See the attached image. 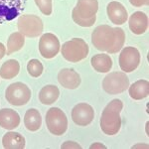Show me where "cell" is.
<instances>
[{"instance_id": "cell-1", "label": "cell", "mask_w": 149, "mask_h": 149, "mask_svg": "<svg viewBox=\"0 0 149 149\" xmlns=\"http://www.w3.org/2000/svg\"><path fill=\"white\" fill-rule=\"evenodd\" d=\"M92 42L98 51L115 54L123 47L125 33L119 27L112 28L109 25H100L93 31Z\"/></svg>"}, {"instance_id": "cell-2", "label": "cell", "mask_w": 149, "mask_h": 149, "mask_svg": "<svg viewBox=\"0 0 149 149\" xmlns=\"http://www.w3.org/2000/svg\"><path fill=\"white\" fill-rule=\"evenodd\" d=\"M123 103L120 100H112L103 109L100 116V128L107 135H115L120 130L121 118L120 111Z\"/></svg>"}, {"instance_id": "cell-3", "label": "cell", "mask_w": 149, "mask_h": 149, "mask_svg": "<svg viewBox=\"0 0 149 149\" xmlns=\"http://www.w3.org/2000/svg\"><path fill=\"white\" fill-rule=\"evenodd\" d=\"M97 0H78L77 6L72 12V17L74 23L81 27H92L97 20Z\"/></svg>"}, {"instance_id": "cell-4", "label": "cell", "mask_w": 149, "mask_h": 149, "mask_svg": "<svg viewBox=\"0 0 149 149\" xmlns=\"http://www.w3.org/2000/svg\"><path fill=\"white\" fill-rule=\"evenodd\" d=\"M90 49L85 40L81 38H74V39L67 41L61 48V53L64 59L72 63H78L86 59L88 55Z\"/></svg>"}, {"instance_id": "cell-5", "label": "cell", "mask_w": 149, "mask_h": 149, "mask_svg": "<svg viewBox=\"0 0 149 149\" xmlns=\"http://www.w3.org/2000/svg\"><path fill=\"white\" fill-rule=\"evenodd\" d=\"M17 27L19 32L24 36L29 38H36L42 34L44 26L40 17L30 14H24L19 16Z\"/></svg>"}, {"instance_id": "cell-6", "label": "cell", "mask_w": 149, "mask_h": 149, "mask_svg": "<svg viewBox=\"0 0 149 149\" xmlns=\"http://www.w3.org/2000/svg\"><path fill=\"white\" fill-rule=\"evenodd\" d=\"M46 125L49 131L56 136L63 135L68 129L66 113L58 107H52L46 113Z\"/></svg>"}, {"instance_id": "cell-7", "label": "cell", "mask_w": 149, "mask_h": 149, "mask_svg": "<svg viewBox=\"0 0 149 149\" xmlns=\"http://www.w3.org/2000/svg\"><path fill=\"white\" fill-rule=\"evenodd\" d=\"M129 79L124 72H113L103 79L102 88L109 95H118L128 88Z\"/></svg>"}, {"instance_id": "cell-8", "label": "cell", "mask_w": 149, "mask_h": 149, "mask_svg": "<svg viewBox=\"0 0 149 149\" xmlns=\"http://www.w3.org/2000/svg\"><path fill=\"white\" fill-rule=\"evenodd\" d=\"M5 98L10 104L15 107H22L27 104L31 98V90L25 84H11L5 91Z\"/></svg>"}, {"instance_id": "cell-9", "label": "cell", "mask_w": 149, "mask_h": 149, "mask_svg": "<svg viewBox=\"0 0 149 149\" xmlns=\"http://www.w3.org/2000/svg\"><path fill=\"white\" fill-rule=\"evenodd\" d=\"M27 0H0V24L14 20L25 9Z\"/></svg>"}, {"instance_id": "cell-10", "label": "cell", "mask_w": 149, "mask_h": 149, "mask_svg": "<svg viewBox=\"0 0 149 149\" xmlns=\"http://www.w3.org/2000/svg\"><path fill=\"white\" fill-rule=\"evenodd\" d=\"M118 63L124 73H131L140 64V53L135 47L123 48L119 55Z\"/></svg>"}, {"instance_id": "cell-11", "label": "cell", "mask_w": 149, "mask_h": 149, "mask_svg": "<svg viewBox=\"0 0 149 149\" xmlns=\"http://www.w3.org/2000/svg\"><path fill=\"white\" fill-rule=\"evenodd\" d=\"M60 41L56 35L45 33L41 36L39 41V51L41 56L45 59H53L60 52Z\"/></svg>"}, {"instance_id": "cell-12", "label": "cell", "mask_w": 149, "mask_h": 149, "mask_svg": "<svg viewBox=\"0 0 149 149\" xmlns=\"http://www.w3.org/2000/svg\"><path fill=\"white\" fill-rule=\"evenodd\" d=\"M72 119L77 125L86 126L95 118V111L90 104L85 102L78 103L72 110Z\"/></svg>"}, {"instance_id": "cell-13", "label": "cell", "mask_w": 149, "mask_h": 149, "mask_svg": "<svg viewBox=\"0 0 149 149\" xmlns=\"http://www.w3.org/2000/svg\"><path fill=\"white\" fill-rule=\"evenodd\" d=\"M107 12L109 19L115 25H122L127 21L128 14L125 7L117 1H111L107 4Z\"/></svg>"}, {"instance_id": "cell-14", "label": "cell", "mask_w": 149, "mask_h": 149, "mask_svg": "<svg viewBox=\"0 0 149 149\" xmlns=\"http://www.w3.org/2000/svg\"><path fill=\"white\" fill-rule=\"evenodd\" d=\"M58 81L60 85L68 90L79 88L81 83L80 74L73 69H63L58 74Z\"/></svg>"}, {"instance_id": "cell-15", "label": "cell", "mask_w": 149, "mask_h": 149, "mask_svg": "<svg viewBox=\"0 0 149 149\" xmlns=\"http://www.w3.org/2000/svg\"><path fill=\"white\" fill-rule=\"evenodd\" d=\"M129 29L135 35H142L148 29V17L145 13L136 11L129 17Z\"/></svg>"}, {"instance_id": "cell-16", "label": "cell", "mask_w": 149, "mask_h": 149, "mask_svg": "<svg viewBox=\"0 0 149 149\" xmlns=\"http://www.w3.org/2000/svg\"><path fill=\"white\" fill-rule=\"evenodd\" d=\"M20 124V116L18 112L11 109H0V127L7 130H12Z\"/></svg>"}, {"instance_id": "cell-17", "label": "cell", "mask_w": 149, "mask_h": 149, "mask_svg": "<svg viewBox=\"0 0 149 149\" xmlns=\"http://www.w3.org/2000/svg\"><path fill=\"white\" fill-rule=\"evenodd\" d=\"M3 147L6 149H22L25 147V138L18 132L10 131L4 134L2 138Z\"/></svg>"}, {"instance_id": "cell-18", "label": "cell", "mask_w": 149, "mask_h": 149, "mask_svg": "<svg viewBox=\"0 0 149 149\" xmlns=\"http://www.w3.org/2000/svg\"><path fill=\"white\" fill-rule=\"evenodd\" d=\"M128 93L131 98L140 100L148 97L149 83L146 80H139L128 86Z\"/></svg>"}, {"instance_id": "cell-19", "label": "cell", "mask_w": 149, "mask_h": 149, "mask_svg": "<svg viewBox=\"0 0 149 149\" xmlns=\"http://www.w3.org/2000/svg\"><path fill=\"white\" fill-rule=\"evenodd\" d=\"M93 68L98 73H107L112 68V60L107 54L95 55L91 60Z\"/></svg>"}, {"instance_id": "cell-20", "label": "cell", "mask_w": 149, "mask_h": 149, "mask_svg": "<svg viewBox=\"0 0 149 149\" xmlns=\"http://www.w3.org/2000/svg\"><path fill=\"white\" fill-rule=\"evenodd\" d=\"M24 124L29 131H37L42 125V117L39 110L36 109H30L25 112L24 115Z\"/></svg>"}, {"instance_id": "cell-21", "label": "cell", "mask_w": 149, "mask_h": 149, "mask_svg": "<svg viewBox=\"0 0 149 149\" xmlns=\"http://www.w3.org/2000/svg\"><path fill=\"white\" fill-rule=\"evenodd\" d=\"M60 91L56 86L48 85L42 88L39 93V100L45 105L53 104L59 98Z\"/></svg>"}, {"instance_id": "cell-22", "label": "cell", "mask_w": 149, "mask_h": 149, "mask_svg": "<svg viewBox=\"0 0 149 149\" xmlns=\"http://www.w3.org/2000/svg\"><path fill=\"white\" fill-rule=\"evenodd\" d=\"M20 72V65L14 59L8 60L0 68V77L4 80L14 79Z\"/></svg>"}, {"instance_id": "cell-23", "label": "cell", "mask_w": 149, "mask_h": 149, "mask_svg": "<svg viewBox=\"0 0 149 149\" xmlns=\"http://www.w3.org/2000/svg\"><path fill=\"white\" fill-rule=\"evenodd\" d=\"M25 44V38L24 35L20 32H14L9 36L7 40V50L6 54L11 55L15 52L20 51Z\"/></svg>"}, {"instance_id": "cell-24", "label": "cell", "mask_w": 149, "mask_h": 149, "mask_svg": "<svg viewBox=\"0 0 149 149\" xmlns=\"http://www.w3.org/2000/svg\"><path fill=\"white\" fill-rule=\"evenodd\" d=\"M27 71L28 74L33 78H38L42 74L44 71V67L42 63L37 59H32L28 62L27 64Z\"/></svg>"}, {"instance_id": "cell-25", "label": "cell", "mask_w": 149, "mask_h": 149, "mask_svg": "<svg viewBox=\"0 0 149 149\" xmlns=\"http://www.w3.org/2000/svg\"><path fill=\"white\" fill-rule=\"evenodd\" d=\"M35 3L44 15L52 14V0H35Z\"/></svg>"}, {"instance_id": "cell-26", "label": "cell", "mask_w": 149, "mask_h": 149, "mask_svg": "<svg viewBox=\"0 0 149 149\" xmlns=\"http://www.w3.org/2000/svg\"><path fill=\"white\" fill-rule=\"evenodd\" d=\"M61 148H78V149H81V146L80 145V144H78V143H76V142H74V141H67V142H65L62 144V146H61Z\"/></svg>"}, {"instance_id": "cell-27", "label": "cell", "mask_w": 149, "mask_h": 149, "mask_svg": "<svg viewBox=\"0 0 149 149\" xmlns=\"http://www.w3.org/2000/svg\"><path fill=\"white\" fill-rule=\"evenodd\" d=\"M131 5L135 6V7H141L143 5H147L149 0H129Z\"/></svg>"}, {"instance_id": "cell-28", "label": "cell", "mask_w": 149, "mask_h": 149, "mask_svg": "<svg viewBox=\"0 0 149 149\" xmlns=\"http://www.w3.org/2000/svg\"><path fill=\"white\" fill-rule=\"evenodd\" d=\"M5 54H6V48L2 43H0V60L5 56Z\"/></svg>"}, {"instance_id": "cell-29", "label": "cell", "mask_w": 149, "mask_h": 149, "mask_svg": "<svg viewBox=\"0 0 149 149\" xmlns=\"http://www.w3.org/2000/svg\"><path fill=\"white\" fill-rule=\"evenodd\" d=\"M91 148H107V147L102 143H95L93 145H91Z\"/></svg>"}, {"instance_id": "cell-30", "label": "cell", "mask_w": 149, "mask_h": 149, "mask_svg": "<svg viewBox=\"0 0 149 149\" xmlns=\"http://www.w3.org/2000/svg\"><path fill=\"white\" fill-rule=\"evenodd\" d=\"M139 147L148 148V145H142V144H140V145H134V146H133V148H139Z\"/></svg>"}]
</instances>
